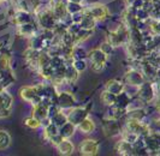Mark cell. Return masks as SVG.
Returning a JSON list of instances; mask_svg holds the SVG:
<instances>
[{
  "label": "cell",
  "mask_w": 160,
  "mask_h": 156,
  "mask_svg": "<svg viewBox=\"0 0 160 156\" xmlns=\"http://www.w3.org/2000/svg\"><path fill=\"white\" fill-rule=\"evenodd\" d=\"M21 97L23 99L25 102H29V103H32V105H39L42 100V97H41L39 93H38V89H36V86L32 85V86H23L22 89H21Z\"/></svg>",
  "instance_id": "obj_1"
},
{
  "label": "cell",
  "mask_w": 160,
  "mask_h": 156,
  "mask_svg": "<svg viewBox=\"0 0 160 156\" xmlns=\"http://www.w3.org/2000/svg\"><path fill=\"white\" fill-rule=\"evenodd\" d=\"M13 19H15V23L17 25H21V24H25L32 22V17H30V12L29 11H25V10H17L16 13L12 16Z\"/></svg>",
  "instance_id": "obj_2"
},
{
  "label": "cell",
  "mask_w": 160,
  "mask_h": 156,
  "mask_svg": "<svg viewBox=\"0 0 160 156\" xmlns=\"http://www.w3.org/2000/svg\"><path fill=\"white\" fill-rule=\"evenodd\" d=\"M35 30H36V27H35L32 22L18 25V32H19L22 36L32 37V36H34V34H35Z\"/></svg>",
  "instance_id": "obj_3"
},
{
  "label": "cell",
  "mask_w": 160,
  "mask_h": 156,
  "mask_svg": "<svg viewBox=\"0 0 160 156\" xmlns=\"http://www.w3.org/2000/svg\"><path fill=\"white\" fill-rule=\"evenodd\" d=\"M80 150L82 154H86V155H92V154H95L96 150H98V145L93 140H83V143L81 144Z\"/></svg>",
  "instance_id": "obj_4"
},
{
  "label": "cell",
  "mask_w": 160,
  "mask_h": 156,
  "mask_svg": "<svg viewBox=\"0 0 160 156\" xmlns=\"http://www.w3.org/2000/svg\"><path fill=\"white\" fill-rule=\"evenodd\" d=\"M11 144V136L8 134V131L0 130V150L8 149Z\"/></svg>",
  "instance_id": "obj_5"
},
{
  "label": "cell",
  "mask_w": 160,
  "mask_h": 156,
  "mask_svg": "<svg viewBox=\"0 0 160 156\" xmlns=\"http://www.w3.org/2000/svg\"><path fill=\"white\" fill-rule=\"evenodd\" d=\"M58 147V150L62 153V154H65V155H69L72 153V144L68 140H62L59 144H57Z\"/></svg>",
  "instance_id": "obj_6"
},
{
  "label": "cell",
  "mask_w": 160,
  "mask_h": 156,
  "mask_svg": "<svg viewBox=\"0 0 160 156\" xmlns=\"http://www.w3.org/2000/svg\"><path fill=\"white\" fill-rule=\"evenodd\" d=\"M24 125L30 127V129H38L41 125V120H39L38 118H35L32 115V118H28V119L24 120Z\"/></svg>",
  "instance_id": "obj_7"
},
{
  "label": "cell",
  "mask_w": 160,
  "mask_h": 156,
  "mask_svg": "<svg viewBox=\"0 0 160 156\" xmlns=\"http://www.w3.org/2000/svg\"><path fill=\"white\" fill-rule=\"evenodd\" d=\"M93 127H94V125H93V123H92L90 120H83V121L81 123V130H82L83 132L89 133L93 130Z\"/></svg>",
  "instance_id": "obj_8"
},
{
  "label": "cell",
  "mask_w": 160,
  "mask_h": 156,
  "mask_svg": "<svg viewBox=\"0 0 160 156\" xmlns=\"http://www.w3.org/2000/svg\"><path fill=\"white\" fill-rule=\"evenodd\" d=\"M65 117L63 115V114H60V113H57L56 115H53L52 117V123L56 125H63L65 123Z\"/></svg>",
  "instance_id": "obj_9"
},
{
  "label": "cell",
  "mask_w": 160,
  "mask_h": 156,
  "mask_svg": "<svg viewBox=\"0 0 160 156\" xmlns=\"http://www.w3.org/2000/svg\"><path fill=\"white\" fill-rule=\"evenodd\" d=\"M62 132V137H69V136H71V131H72V125H69V124H65L63 125V127H62V130H60Z\"/></svg>",
  "instance_id": "obj_10"
}]
</instances>
